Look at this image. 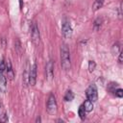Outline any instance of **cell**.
I'll list each match as a JSON object with an SVG mask.
<instances>
[{
	"label": "cell",
	"mask_w": 123,
	"mask_h": 123,
	"mask_svg": "<svg viewBox=\"0 0 123 123\" xmlns=\"http://www.w3.org/2000/svg\"><path fill=\"white\" fill-rule=\"evenodd\" d=\"M61 65L63 70L67 71L71 67V62H70V52L68 49L67 44L62 43L61 45Z\"/></svg>",
	"instance_id": "1"
},
{
	"label": "cell",
	"mask_w": 123,
	"mask_h": 123,
	"mask_svg": "<svg viewBox=\"0 0 123 123\" xmlns=\"http://www.w3.org/2000/svg\"><path fill=\"white\" fill-rule=\"evenodd\" d=\"M62 34L64 38H69L72 36V27L66 17H64L62 21Z\"/></svg>",
	"instance_id": "2"
},
{
	"label": "cell",
	"mask_w": 123,
	"mask_h": 123,
	"mask_svg": "<svg viewBox=\"0 0 123 123\" xmlns=\"http://www.w3.org/2000/svg\"><path fill=\"white\" fill-rule=\"evenodd\" d=\"M30 34H31V39L35 45H38L40 41V35L37 28V25L36 22H33L30 28Z\"/></svg>",
	"instance_id": "3"
},
{
	"label": "cell",
	"mask_w": 123,
	"mask_h": 123,
	"mask_svg": "<svg viewBox=\"0 0 123 123\" xmlns=\"http://www.w3.org/2000/svg\"><path fill=\"white\" fill-rule=\"evenodd\" d=\"M46 110H47V112L51 115H54L57 113L58 111V106H57V101H56V98L53 94H50L49 98H48V101H47V106H46Z\"/></svg>",
	"instance_id": "4"
},
{
	"label": "cell",
	"mask_w": 123,
	"mask_h": 123,
	"mask_svg": "<svg viewBox=\"0 0 123 123\" xmlns=\"http://www.w3.org/2000/svg\"><path fill=\"white\" fill-rule=\"evenodd\" d=\"M86 96L88 100H90L91 102H96L98 99V91H97V87L94 84H91L86 91Z\"/></svg>",
	"instance_id": "5"
},
{
	"label": "cell",
	"mask_w": 123,
	"mask_h": 123,
	"mask_svg": "<svg viewBox=\"0 0 123 123\" xmlns=\"http://www.w3.org/2000/svg\"><path fill=\"white\" fill-rule=\"evenodd\" d=\"M37 82V63L35 62L29 70V85L34 86Z\"/></svg>",
	"instance_id": "6"
},
{
	"label": "cell",
	"mask_w": 123,
	"mask_h": 123,
	"mask_svg": "<svg viewBox=\"0 0 123 123\" xmlns=\"http://www.w3.org/2000/svg\"><path fill=\"white\" fill-rule=\"evenodd\" d=\"M6 76L10 80H13L14 78V72H13V69H12V66L10 61L6 62Z\"/></svg>",
	"instance_id": "7"
},
{
	"label": "cell",
	"mask_w": 123,
	"mask_h": 123,
	"mask_svg": "<svg viewBox=\"0 0 123 123\" xmlns=\"http://www.w3.org/2000/svg\"><path fill=\"white\" fill-rule=\"evenodd\" d=\"M46 74H47L49 80L53 79V76H54V63H53L52 61H49L47 62V64H46Z\"/></svg>",
	"instance_id": "8"
},
{
	"label": "cell",
	"mask_w": 123,
	"mask_h": 123,
	"mask_svg": "<svg viewBox=\"0 0 123 123\" xmlns=\"http://www.w3.org/2000/svg\"><path fill=\"white\" fill-rule=\"evenodd\" d=\"M83 106H84V108H85V110H86V112H90L93 110V102H91L88 99L85 101V103L83 104Z\"/></svg>",
	"instance_id": "9"
},
{
	"label": "cell",
	"mask_w": 123,
	"mask_h": 123,
	"mask_svg": "<svg viewBox=\"0 0 123 123\" xmlns=\"http://www.w3.org/2000/svg\"><path fill=\"white\" fill-rule=\"evenodd\" d=\"M103 4H104V0H94V2L92 4V11L93 12L98 11L99 9L102 8Z\"/></svg>",
	"instance_id": "10"
},
{
	"label": "cell",
	"mask_w": 123,
	"mask_h": 123,
	"mask_svg": "<svg viewBox=\"0 0 123 123\" xmlns=\"http://www.w3.org/2000/svg\"><path fill=\"white\" fill-rule=\"evenodd\" d=\"M63 99H64V101H66V102H70V101H72L73 99H74V93L69 89V90H66V92H65V94H64V96H63Z\"/></svg>",
	"instance_id": "11"
},
{
	"label": "cell",
	"mask_w": 123,
	"mask_h": 123,
	"mask_svg": "<svg viewBox=\"0 0 123 123\" xmlns=\"http://www.w3.org/2000/svg\"><path fill=\"white\" fill-rule=\"evenodd\" d=\"M86 111L84 106L81 105V106L79 107V110H78V114H79V116H80V118H81L82 120H85V119H86Z\"/></svg>",
	"instance_id": "12"
},
{
	"label": "cell",
	"mask_w": 123,
	"mask_h": 123,
	"mask_svg": "<svg viewBox=\"0 0 123 123\" xmlns=\"http://www.w3.org/2000/svg\"><path fill=\"white\" fill-rule=\"evenodd\" d=\"M119 52H120V44H119L118 42H115V43L112 45V47H111V53H112L113 56H115V55H117Z\"/></svg>",
	"instance_id": "13"
},
{
	"label": "cell",
	"mask_w": 123,
	"mask_h": 123,
	"mask_svg": "<svg viewBox=\"0 0 123 123\" xmlns=\"http://www.w3.org/2000/svg\"><path fill=\"white\" fill-rule=\"evenodd\" d=\"M112 93H113L114 96H116V97H118V98H121V97L123 96V90H122L120 87L115 88V89L112 91Z\"/></svg>",
	"instance_id": "14"
},
{
	"label": "cell",
	"mask_w": 123,
	"mask_h": 123,
	"mask_svg": "<svg viewBox=\"0 0 123 123\" xmlns=\"http://www.w3.org/2000/svg\"><path fill=\"white\" fill-rule=\"evenodd\" d=\"M7 76L5 75V73H3V72H0V83L5 86L6 85H7Z\"/></svg>",
	"instance_id": "15"
},
{
	"label": "cell",
	"mask_w": 123,
	"mask_h": 123,
	"mask_svg": "<svg viewBox=\"0 0 123 123\" xmlns=\"http://www.w3.org/2000/svg\"><path fill=\"white\" fill-rule=\"evenodd\" d=\"M95 67H96L95 62L94 61H88V71L89 72H93Z\"/></svg>",
	"instance_id": "16"
},
{
	"label": "cell",
	"mask_w": 123,
	"mask_h": 123,
	"mask_svg": "<svg viewBox=\"0 0 123 123\" xmlns=\"http://www.w3.org/2000/svg\"><path fill=\"white\" fill-rule=\"evenodd\" d=\"M102 22H103V19L100 18V17H98V18L94 21V27H95V28H99V27L101 26Z\"/></svg>",
	"instance_id": "17"
},
{
	"label": "cell",
	"mask_w": 123,
	"mask_h": 123,
	"mask_svg": "<svg viewBox=\"0 0 123 123\" xmlns=\"http://www.w3.org/2000/svg\"><path fill=\"white\" fill-rule=\"evenodd\" d=\"M5 71H6V62L3 60V61L0 62V72L5 73Z\"/></svg>",
	"instance_id": "18"
},
{
	"label": "cell",
	"mask_w": 123,
	"mask_h": 123,
	"mask_svg": "<svg viewBox=\"0 0 123 123\" xmlns=\"http://www.w3.org/2000/svg\"><path fill=\"white\" fill-rule=\"evenodd\" d=\"M8 120H9V117H8L7 113H4L2 115V117L0 118V122H8Z\"/></svg>",
	"instance_id": "19"
},
{
	"label": "cell",
	"mask_w": 123,
	"mask_h": 123,
	"mask_svg": "<svg viewBox=\"0 0 123 123\" xmlns=\"http://www.w3.org/2000/svg\"><path fill=\"white\" fill-rule=\"evenodd\" d=\"M122 54H123V53H122L121 51L118 53V55H119V56H118V62H119V63H122Z\"/></svg>",
	"instance_id": "20"
},
{
	"label": "cell",
	"mask_w": 123,
	"mask_h": 123,
	"mask_svg": "<svg viewBox=\"0 0 123 123\" xmlns=\"http://www.w3.org/2000/svg\"><path fill=\"white\" fill-rule=\"evenodd\" d=\"M41 121V118L40 117H37V119H36V122H40Z\"/></svg>",
	"instance_id": "21"
},
{
	"label": "cell",
	"mask_w": 123,
	"mask_h": 123,
	"mask_svg": "<svg viewBox=\"0 0 123 123\" xmlns=\"http://www.w3.org/2000/svg\"><path fill=\"white\" fill-rule=\"evenodd\" d=\"M19 2H20V7H22V0H19Z\"/></svg>",
	"instance_id": "22"
},
{
	"label": "cell",
	"mask_w": 123,
	"mask_h": 123,
	"mask_svg": "<svg viewBox=\"0 0 123 123\" xmlns=\"http://www.w3.org/2000/svg\"><path fill=\"white\" fill-rule=\"evenodd\" d=\"M0 92H1V88H0Z\"/></svg>",
	"instance_id": "23"
},
{
	"label": "cell",
	"mask_w": 123,
	"mask_h": 123,
	"mask_svg": "<svg viewBox=\"0 0 123 123\" xmlns=\"http://www.w3.org/2000/svg\"><path fill=\"white\" fill-rule=\"evenodd\" d=\"M52 1H54V0H52Z\"/></svg>",
	"instance_id": "24"
}]
</instances>
